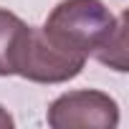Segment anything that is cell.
I'll return each mask as SVG.
<instances>
[{"instance_id": "obj_1", "label": "cell", "mask_w": 129, "mask_h": 129, "mask_svg": "<svg viewBox=\"0 0 129 129\" xmlns=\"http://www.w3.org/2000/svg\"><path fill=\"white\" fill-rule=\"evenodd\" d=\"M116 18L101 0H61L41 30L48 41L79 56H94L114 30Z\"/></svg>"}, {"instance_id": "obj_4", "label": "cell", "mask_w": 129, "mask_h": 129, "mask_svg": "<svg viewBox=\"0 0 129 129\" xmlns=\"http://www.w3.org/2000/svg\"><path fill=\"white\" fill-rule=\"evenodd\" d=\"M30 25L15 13L0 8V76H15Z\"/></svg>"}, {"instance_id": "obj_5", "label": "cell", "mask_w": 129, "mask_h": 129, "mask_svg": "<svg viewBox=\"0 0 129 129\" xmlns=\"http://www.w3.org/2000/svg\"><path fill=\"white\" fill-rule=\"evenodd\" d=\"M94 58L104 66L124 74L126 71V15L116 18L114 30L109 33V38L101 43V48L94 53Z\"/></svg>"}, {"instance_id": "obj_6", "label": "cell", "mask_w": 129, "mask_h": 129, "mask_svg": "<svg viewBox=\"0 0 129 129\" xmlns=\"http://www.w3.org/2000/svg\"><path fill=\"white\" fill-rule=\"evenodd\" d=\"M13 126H15L13 116L8 114V109H5V106H0V129H13Z\"/></svg>"}, {"instance_id": "obj_3", "label": "cell", "mask_w": 129, "mask_h": 129, "mask_svg": "<svg viewBox=\"0 0 129 129\" xmlns=\"http://www.w3.org/2000/svg\"><path fill=\"white\" fill-rule=\"evenodd\" d=\"M46 121L53 129H76V126L114 129L119 124V104L109 94L96 89L66 91L51 101Z\"/></svg>"}, {"instance_id": "obj_2", "label": "cell", "mask_w": 129, "mask_h": 129, "mask_svg": "<svg viewBox=\"0 0 129 129\" xmlns=\"http://www.w3.org/2000/svg\"><path fill=\"white\" fill-rule=\"evenodd\" d=\"M86 66V56L63 51L46 38L41 28H30L28 43L23 48L15 76H23L33 84H66L76 79Z\"/></svg>"}]
</instances>
